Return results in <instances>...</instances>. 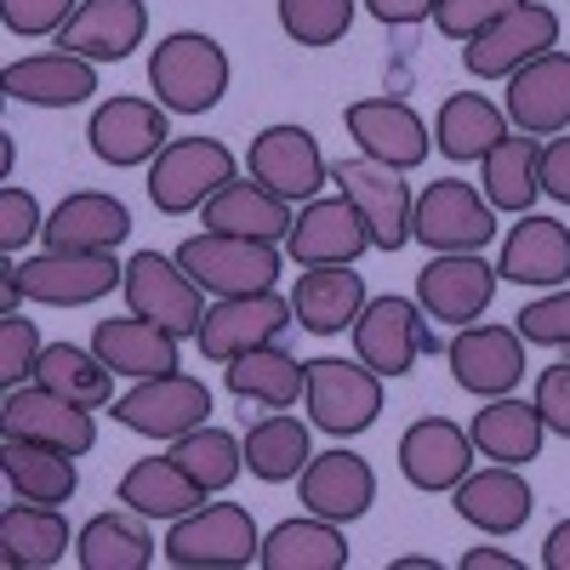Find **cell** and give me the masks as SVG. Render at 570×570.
Segmentation results:
<instances>
[{"label":"cell","instance_id":"obj_20","mask_svg":"<svg viewBox=\"0 0 570 570\" xmlns=\"http://www.w3.org/2000/svg\"><path fill=\"white\" fill-rule=\"evenodd\" d=\"M166 104H149V98H109L91 115L86 137H91V155L104 166H142L155 160L166 142H171V126H166Z\"/></svg>","mask_w":570,"mask_h":570},{"label":"cell","instance_id":"obj_47","mask_svg":"<svg viewBox=\"0 0 570 570\" xmlns=\"http://www.w3.org/2000/svg\"><path fill=\"white\" fill-rule=\"evenodd\" d=\"M513 7L519 0H434V23L451 40H473V35H485L497 18H508Z\"/></svg>","mask_w":570,"mask_h":570},{"label":"cell","instance_id":"obj_43","mask_svg":"<svg viewBox=\"0 0 570 570\" xmlns=\"http://www.w3.org/2000/svg\"><path fill=\"white\" fill-rule=\"evenodd\" d=\"M171 462L188 473V480H200L206 491H228L234 480H240V468H246V445L228 434V428H188L183 440H171Z\"/></svg>","mask_w":570,"mask_h":570},{"label":"cell","instance_id":"obj_13","mask_svg":"<svg viewBox=\"0 0 570 570\" xmlns=\"http://www.w3.org/2000/svg\"><path fill=\"white\" fill-rule=\"evenodd\" d=\"M0 428L7 440H29V445H52V451H69V456H86L98 445V422H91L86 405L40 389V383H23V389H7L0 400Z\"/></svg>","mask_w":570,"mask_h":570},{"label":"cell","instance_id":"obj_27","mask_svg":"<svg viewBox=\"0 0 570 570\" xmlns=\"http://www.w3.org/2000/svg\"><path fill=\"white\" fill-rule=\"evenodd\" d=\"M12 104H35V109H75L98 91V63L75 58V52H35L23 63H7L0 75Z\"/></svg>","mask_w":570,"mask_h":570},{"label":"cell","instance_id":"obj_15","mask_svg":"<svg viewBox=\"0 0 570 570\" xmlns=\"http://www.w3.org/2000/svg\"><path fill=\"white\" fill-rule=\"evenodd\" d=\"M497 268L485 263V252H434V263H428L416 274V303L428 320H445V325H473L491 297H497Z\"/></svg>","mask_w":570,"mask_h":570},{"label":"cell","instance_id":"obj_37","mask_svg":"<svg viewBox=\"0 0 570 570\" xmlns=\"http://www.w3.org/2000/svg\"><path fill=\"white\" fill-rule=\"evenodd\" d=\"M0 473H7L12 497L46 502V508H63L80 491L75 456L69 451H52V445H29V440H7V451H0Z\"/></svg>","mask_w":570,"mask_h":570},{"label":"cell","instance_id":"obj_38","mask_svg":"<svg viewBox=\"0 0 570 570\" xmlns=\"http://www.w3.org/2000/svg\"><path fill=\"white\" fill-rule=\"evenodd\" d=\"M508 131H513L508 109H497L491 98H480V91H451V98L440 104L434 142H440V155H451V160H485Z\"/></svg>","mask_w":570,"mask_h":570},{"label":"cell","instance_id":"obj_39","mask_svg":"<svg viewBox=\"0 0 570 570\" xmlns=\"http://www.w3.org/2000/svg\"><path fill=\"white\" fill-rule=\"evenodd\" d=\"M246 468H252V480L263 485H285V480H297V473L308 468V422H297L292 411H268L246 428Z\"/></svg>","mask_w":570,"mask_h":570},{"label":"cell","instance_id":"obj_24","mask_svg":"<svg viewBox=\"0 0 570 570\" xmlns=\"http://www.w3.org/2000/svg\"><path fill=\"white\" fill-rule=\"evenodd\" d=\"M297 491H303V508L320 513V519H337V525H348V519L371 513L376 502V473L365 456L354 451H325V456H308V468L297 473Z\"/></svg>","mask_w":570,"mask_h":570},{"label":"cell","instance_id":"obj_54","mask_svg":"<svg viewBox=\"0 0 570 570\" xmlns=\"http://www.w3.org/2000/svg\"><path fill=\"white\" fill-rule=\"evenodd\" d=\"M462 570H519L513 553H497V548H468L462 553Z\"/></svg>","mask_w":570,"mask_h":570},{"label":"cell","instance_id":"obj_4","mask_svg":"<svg viewBox=\"0 0 570 570\" xmlns=\"http://www.w3.org/2000/svg\"><path fill=\"white\" fill-rule=\"evenodd\" d=\"M183 274L212 297H252V292H274L279 279V246L274 240H246V234H195L177 246Z\"/></svg>","mask_w":570,"mask_h":570},{"label":"cell","instance_id":"obj_14","mask_svg":"<svg viewBox=\"0 0 570 570\" xmlns=\"http://www.w3.org/2000/svg\"><path fill=\"white\" fill-rule=\"evenodd\" d=\"M331 183H337L343 195L354 200V212L365 217L376 252H400V246L411 240V206H416V195L400 183L394 166L354 155V160H337V166H331Z\"/></svg>","mask_w":570,"mask_h":570},{"label":"cell","instance_id":"obj_53","mask_svg":"<svg viewBox=\"0 0 570 570\" xmlns=\"http://www.w3.org/2000/svg\"><path fill=\"white\" fill-rule=\"evenodd\" d=\"M542 564H548V570H570V519H559V525L548 531V542H542Z\"/></svg>","mask_w":570,"mask_h":570},{"label":"cell","instance_id":"obj_28","mask_svg":"<svg viewBox=\"0 0 570 570\" xmlns=\"http://www.w3.org/2000/svg\"><path fill=\"white\" fill-rule=\"evenodd\" d=\"M365 279L354 274V263H320V268H303L297 274V292H292V308H297V325L314 331V337H337V331H354L360 308H365Z\"/></svg>","mask_w":570,"mask_h":570},{"label":"cell","instance_id":"obj_18","mask_svg":"<svg viewBox=\"0 0 570 570\" xmlns=\"http://www.w3.org/2000/svg\"><path fill=\"white\" fill-rule=\"evenodd\" d=\"M285 252H292V263L303 268H320V263H360L371 252V228L365 217L354 212L348 195H314L292 234H285Z\"/></svg>","mask_w":570,"mask_h":570},{"label":"cell","instance_id":"obj_12","mask_svg":"<svg viewBox=\"0 0 570 570\" xmlns=\"http://www.w3.org/2000/svg\"><path fill=\"white\" fill-rule=\"evenodd\" d=\"M120 292H126V308L131 314L166 325L171 337H195L200 320H206V292L183 274L177 257H160V252H137L126 263Z\"/></svg>","mask_w":570,"mask_h":570},{"label":"cell","instance_id":"obj_52","mask_svg":"<svg viewBox=\"0 0 570 570\" xmlns=\"http://www.w3.org/2000/svg\"><path fill=\"white\" fill-rule=\"evenodd\" d=\"M365 12L389 29H405V23H422L434 18V0H365Z\"/></svg>","mask_w":570,"mask_h":570},{"label":"cell","instance_id":"obj_10","mask_svg":"<svg viewBox=\"0 0 570 570\" xmlns=\"http://www.w3.org/2000/svg\"><path fill=\"white\" fill-rule=\"evenodd\" d=\"M120 279L126 263H115V252H40L18 263L23 303H46V308H86L109 297Z\"/></svg>","mask_w":570,"mask_h":570},{"label":"cell","instance_id":"obj_51","mask_svg":"<svg viewBox=\"0 0 570 570\" xmlns=\"http://www.w3.org/2000/svg\"><path fill=\"white\" fill-rule=\"evenodd\" d=\"M537 171H542V195H553L559 206H570V137H548L542 142Z\"/></svg>","mask_w":570,"mask_h":570},{"label":"cell","instance_id":"obj_30","mask_svg":"<svg viewBox=\"0 0 570 570\" xmlns=\"http://www.w3.org/2000/svg\"><path fill=\"white\" fill-rule=\"evenodd\" d=\"M468 440H473V451L491 456V462L525 468V462H537V456H542L548 422H542L537 400L497 394V400H485V411H473V422H468Z\"/></svg>","mask_w":570,"mask_h":570},{"label":"cell","instance_id":"obj_40","mask_svg":"<svg viewBox=\"0 0 570 570\" xmlns=\"http://www.w3.org/2000/svg\"><path fill=\"white\" fill-rule=\"evenodd\" d=\"M75 559H80V570H149L155 537L142 531V513H98L80 525Z\"/></svg>","mask_w":570,"mask_h":570},{"label":"cell","instance_id":"obj_23","mask_svg":"<svg viewBox=\"0 0 570 570\" xmlns=\"http://www.w3.org/2000/svg\"><path fill=\"white\" fill-rule=\"evenodd\" d=\"M343 120H348V137L360 142L365 160H383L394 171H411L428 160V126L400 98H360V104H348Z\"/></svg>","mask_w":570,"mask_h":570},{"label":"cell","instance_id":"obj_41","mask_svg":"<svg viewBox=\"0 0 570 570\" xmlns=\"http://www.w3.org/2000/svg\"><path fill=\"white\" fill-rule=\"evenodd\" d=\"M35 383L52 389L86 411H104L115 405V371L98 360V348H75V343H46L40 365H35Z\"/></svg>","mask_w":570,"mask_h":570},{"label":"cell","instance_id":"obj_55","mask_svg":"<svg viewBox=\"0 0 570 570\" xmlns=\"http://www.w3.org/2000/svg\"><path fill=\"white\" fill-rule=\"evenodd\" d=\"M394 570H440L434 559H394Z\"/></svg>","mask_w":570,"mask_h":570},{"label":"cell","instance_id":"obj_16","mask_svg":"<svg viewBox=\"0 0 570 570\" xmlns=\"http://www.w3.org/2000/svg\"><path fill=\"white\" fill-rule=\"evenodd\" d=\"M246 166H252V177L263 183V188H274L279 200H314L320 188L331 183V166H325V155H320V142H314V131H303V126H268V131H257L252 137V155H246Z\"/></svg>","mask_w":570,"mask_h":570},{"label":"cell","instance_id":"obj_1","mask_svg":"<svg viewBox=\"0 0 570 570\" xmlns=\"http://www.w3.org/2000/svg\"><path fill=\"white\" fill-rule=\"evenodd\" d=\"M149 86L155 104H166L171 115H206L228 91V52L212 35L177 29L149 52Z\"/></svg>","mask_w":570,"mask_h":570},{"label":"cell","instance_id":"obj_22","mask_svg":"<svg viewBox=\"0 0 570 570\" xmlns=\"http://www.w3.org/2000/svg\"><path fill=\"white\" fill-rule=\"evenodd\" d=\"M142 35H149V7L142 0H80V12L58 29V52L120 63L142 46Z\"/></svg>","mask_w":570,"mask_h":570},{"label":"cell","instance_id":"obj_2","mask_svg":"<svg viewBox=\"0 0 570 570\" xmlns=\"http://www.w3.org/2000/svg\"><path fill=\"white\" fill-rule=\"evenodd\" d=\"M234 177H240V166H234L228 142H217V137H171L149 160V200L166 217H188L212 195H223Z\"/></svg>","mask_w":570,"mask_h":570},{"label":"cell","instance_id":"obj_5","mask_svg":"<svg viewBox=\"0 0 570 570\" xmlns=\"http://www.w3.org/2000/svg\"><path fill=\"white\" fill-rule=\"evenodd\" d=\"M497 234V206L462 177L428 183L411 206V240L428 252H485Z\"/></svg>","mask_w":570,"mask_h":570},{"label":"cell","instance_id":"obj_45","mask_svg":"<svg viewBox=\"0 0 570 570\" xmlns=\"http://www.w3.org/2000/svg\"><path fill=\"white\" fill-rule=\"evenodd\" d=\"M40 331H35V320H23L18 308H7L0 314V383L7 389H23V383H35V365H40Z\"/></svg>","mask_w":570,"mask_h":570},{"label":"cell","instance_id":"obj_6","mask_svg":"<svg viewBox=\"0 0 570 570\" xmlns=\"http://www.w3.org/2000/svg\"><path fill=\"white\" fill-rule=\"evenodd\" d=\"M308 422L337 440H354L383 411V376L365 360H308V389H303Z\"/></svg>","mask_w":570,"mask_h":570},{"label":"cell","instance_id":"obj_50","mask_svg":"<svg viewBox=\"0 0 570 570\" xmlns=\"http://www.w3.org/2000/svg\"><path fill=\"white\" fill-rule=\"evenodd\" d=\"M537 411H542V422H548V434L570 440V360H564V365H548V371L537 376Z\"/></svg>","mask_w":570,"mask_h":570},{"label":"cell","instance_id":"obj_8","mask_svg":"<svg viewBox=\"0 0 570 570\" xmlns=\"http://www.w3.org/2000/svg\"><path fill=\"white\" fill-rule=\"evenodd\" d=\"M206 416H212V389L188 371L142 376L137 389H126L115 400V422L142 434V440H183L188 428H200Z\"/></svg>","mask_w":570,"mask_h":570},{"label":"cell","instance_id":"obj_21","mask_svg":"<svg viewBox=\"0 0 570 570\" xmlns=\"http://www.w3.org/2000/svg\"><path fill=\"white\" fill-rule=\"evenodd\" d=\"M508 126L525 137L570 131V52H542L519 75H508Z\"/></svg>","mask_w":570,"mask_h":570},{"label":"cell","instance_id":"obj_11","mask_svg":"<svg viewBox=\"0 0 570 570\" xmlns=\"http://www.w3.org/2000/svg\"><path fill=\"white\" fill-rule=\"evenodd\" d=\"M434 325L411 297H371L354 320V354L376 376H405L422 354H434Z\"/></svg>","mask_w":570,"mask_h":570},{"label":"cell","instance_id":"obj_9","mask_svg":"<svg viewBox=\"0 0 570 570\" xmlns=\"http://www.w3.org/2000/svg\"><path fill=\"white\" fill-rule=\"evenodd\" d=\"M297 325V308L292 297H279V292H252V297H217L195 331V343L206 360L228 365V360H240L252 348H268L279 343L285 331Z\"/></svg>","mask_w":570,"mask_h":570},{"label":"cell","instance_id":"obj_29","mask_svg":"<svg viewBox=\"0 0 570 570\" xmlns=\"http://www.w3.org/2000/svg\"><path fill=\"white\" fill-rule=\"evenodd\" d=\"M451 497H456V513L468 519L473 531H485V537H513V531H525V519H531V508H537L531 485L519 480L508 462L480 468V473L468 468V480H462Z\"/></svg>","mask_w":570,"mask_h":570},{"label":"cell","instance_id":"obj_36","mask_svg":"<svg viewBox=\"0 0 570 570\" xmlns=\"http://www.w3.org/2000/svg\"><path fill=\"white\" fill-rule=\"evenodd\" d=\"M69 553V519L46 502H12L0 508V559L12 570H46Z\"/></svg>","mask_w":570,"mask_h":570},{"label":"cell","instance_id":"obj_7","mask_svg":"<svg viewBox=\"0 0 570 570\" xmlns=\"http://www.w3.org/2000/svg\"><path fill=\"white\" fill-rule=\"evenodd\" d=\"M559 46V12L548 0H519L508 18H497L485 35H473L462 46V69L480 80H508L525 63H537L542 52Z\"/></svg>","mask_w":570,"mask_h":570},{"label":"cell","instance_id":"obj_31","mask_svg":"<svg viewBox=\"0 0 570 570\" xmlns=\"http://www.w3.org/2000/svg\"><path fill=\"white\" fill-rule=\"evenodd\" d=\"M200 223L212 228V234H246V240H274V246H285V234H292V223H297V212H292V200H279L274 188H263L257 177H234L223 195H212L206 206H200Z\"/></svg>","mask_w":570,"mask_h":570},{"label":"cell","instance_id":"obj_26","mask_svg":"<svg viewBox=\"0 0 570 570\" xmlns=\"http://www.w3.org/2000/svg\"><path fill=\"white\" fill-rule=\"evenodd\" d=\"M131 234V212L115 195H98V188H80V195L58 200L52 217H46L40 240L46 252H115Z\"/></svg>","mask_w":570,"mask_h":570},{"label":"cell","instance_id":"obj_42","mask_svg":"<svg viewBox=\"0 0 570 570\" xmlns=\"http://www.w3.org/2000/svg\"><path fill=\"white\" fill-rule=\"evenodd\" d=\"M537 155H542L537 137H525V131H508L497 149L485 155V200L497 212H519V217H525L537 206V195H542Z\"/></svg>","mask_w":570,"mask_h":570},{"label":"cell","instance_id":"obj_32","mask_svg":"<svg viewBox=\"0 0 570 570\" xmlns=\"http://www.w3.org/2000/svg\"><path fill=\"white\" fill-rule=\"evenodd\" d=\"M177 343L166 325L142 320V314H126V320H98V331H91V348H98V360L115 371V376H131V383H142V376H160V371H177Z\"/></svg>","mask_w":570,"mask_h":570},{"label":"cell","instance_id":"obj_35","mask_svg":"<svg viewBox=\"0 0 570 570\" xmlns=\"http://www.w3.org/2000/svg\"><path fill=\"white\" fill-rule=\"evenodd\" d=\"M206 497H212V491H206L200 480H188V473L171 462V451L131 462L126 480H120V502H126L131 513H142V519H166V525H171V519H183V513H195Z\"/></svg>","mask_w":570,"mask_h":570},{"label":"cell","instance_id":"obj_17","mask_svg":"<svg viewBox=\"0 0 570 570\" xmlns=\"http://www.w3.org/2000/svg\"><path fill=\"white\" fill-rule=\"evenodd\" d=\"M445 360H451L456 389L497 400V394H513L519 376H525V337L513 325H462Z\"/></svg>","mask_w":570,"mask_h":570},{"label":"cell","instance_id":"obj_49","mask_svg":"<svg viewBox=\"0 0 570 570\" xmlns=\"http://www.w3.org/2000/svg\"><path fill=\"white\" fill-rule=\"evenodd\" d=\"M40 228H46V217H40V206H35L29 188H18V183L0 188V252L18 257Z\"/></svg>","mask_w":570,"mask_h":570},{"label":"cell","instance_id":"obj_34","mask_svg":"<svg viewBox=\"0 0 570 570\" xmlns=\"http://www.w3.org/2000/svg\"><path fill=\"white\" fill-rule=\"evenodd\" d=\"M223 376H228L234 400H252L263 411H292L308 389V360H292L279 343H268V348H252L240 360H228Z\"/></svg>","mask_w":570,"mask_h":570},{"label":"cell","instance_id":"obj_44","mask_svg":"<svg viewBox=\"0 0 570 570\" xmlns=\"http://www.w3.org/2000/svg\"><path fill=\"white\" fill-rule=\"evenodd\" d=\"M354 23V0H279V29L297 46H337Z\"/></svg>","mask_w":570,"mask_h":570},{"label":"cell","instance_id":"obj_25","mask_svg":"<svg viewBox=\"0 0 570 570\" xmlns=\"http://www.w3.org/2000/svg\"><path fill=\"white\" fill-rule=\"evenodd\" d=\"M497 274L513 279V285H537V292H553V285H564V279H570V228H564L559 217L525 212V217L508 228Z\"/></svg>","mask_w":570,"mask_h":570},{"label":"cell","instance_id":"obj_3","mask_svg":"<svg viewBox=\"0 0 570 570\" xmlns=\"http://www.w3.org/2000/svg\"><path fill=\"white\" fill-rule=\"evenodd\" d=\"M257 519L240 502H200L166 531V564L177 570H240L257 559Z\"/></svg>","mask_w":570,"mask_h":570},{"label":"cell","instance_id":"obj_48","mask_svg":"<svg viewBox=\"0 0 570 570\" xmlns=\"http://www.w3.org/2000/svg\"><path fill=\"white\" fill-rule=\"evenodd\" d=\"M75 12H80V0H0V23H7L12 35H23V40L58 35Z\"/></svg>","mask_w":570,"mask_h":570},{"label":"cell","instance_id":"obj_19","mask_svg":"<svg viewBox=\"0 0 570 570\" xmlns=\"http://www.w3.org/2000/svg\"><path fill=\"white\" fill-rule=\"evenodd\" d=\"M473 440L468 428H456L451 416H416L405 434H400V473L416 491H456L473 468Z\"/></svg>","mask_w":570,"mask_h":570},{"label":"cell","instance_id":"obj_46","mask_svg":"<svg viewBox=\"0 0 570 570\" xmlns=\"http://www.w3.org/2000/svg\"><path fill=\"white\" fill-rule=\"evenodd\" d=\"M513 331L525 343H537V348H570V292H559V285H553V297L519 308Z\"/></svg>","mask_w":570,"mask_h":570},{"label":"cell","instance_id":"obj_33","mask_svg":"<svg viewBox=\"0 0 570 570\" xmlns=\"http://www.w3.org/2000/svg\"><path fill=\"white\" fill-rule=\"evenodd\" d=\"M257 564L263 570H348V542H343V525L337 519H285L274 525L257 548Z\"/></svg>","mask_w":570,"mask_h":570}]
</instances>
